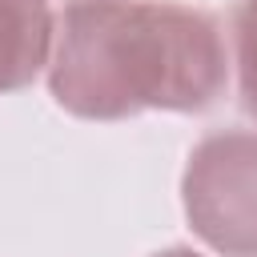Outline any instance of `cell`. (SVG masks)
I'll use <instances>...</instances> for the list:
<instances>
[{"label": "cell", "mask_w": 257, "mask_h": 257, "mask_svg": "<svg viewBox=\"0 0 257 257\" xmlns=\"http://www.w3.org/2000/svg\"><path fill=\"white\" fill-rule=\"evenodd\" d=\"M56 20L44 0H0V96L28 88L52 60Z\"/></svg>", "instance_id": "obj_3"}, {"label": "cell", "mask_w": 257, "mask_h": 257, "mask_svg": "<svg viewBox=\"0 0 257 257\" xmlns=\"http://www.w3.org/2000/svg\"><path fill=\"white\" fill-rule=\"evenodd\" d=\"M233 64L241 104L249 116H257V0H241L233 8Z\"/></svg>", "instance_id": "obj_4"}, {"label": "cell", "mask_w": 257, "mask_h": 257, "mask_svg": "<svg viewBox=\"0 0 257 257\" xmlns=\"http://www.w3.org/2000/svg\"><path fill=\"white\" fill-rule=\"evenodd\" d=\"M153 257H201V253H193V249H185V245H173V249H161V253H153Z\"/></svg>", "instance_id": "obj_5"}, {"label": "cell", "mask_w": 257, "mask_h": 257, "mask_svg": "<svg viewBox=\"0 0 257 257\" xmlns=\"http://www.w3.org/2000/svg\"><path fill=\"white\" fill-rule=\"evenodd\" d=\"M229 84L221 24L173 0H80L56 20L48 88L84 120L201 112Z\"/></svg>", "instance_id": "obj_1"}, {"label": "cell", "mask_w": 257, "mask_h": 257, "mask_svg": "<svg viewBox=\"0 0 257 257\" xmlns=\"http://www.w3.org/2000/svg\"><path fill=\"white\" fill-rule=\"evenodd\" d=\"M181 201L189 229L221 257H257V133L225 128L193 145Z\"/></svg>", "instance_id": "obj_2"}, {"label": "cell", "mask_w": 257, "mask_h": 257, "mask_svg": "<svg viewBox=\"0 0 257 257\" xmlns=\"http://www.w3.org/2000/svg\"><path fill=\"white\" fill-rule=\"evenodd\" d=\"M76 4H80V0H76Z\"/></svg>", "instance_id": "obj_6"}]
</instances>
